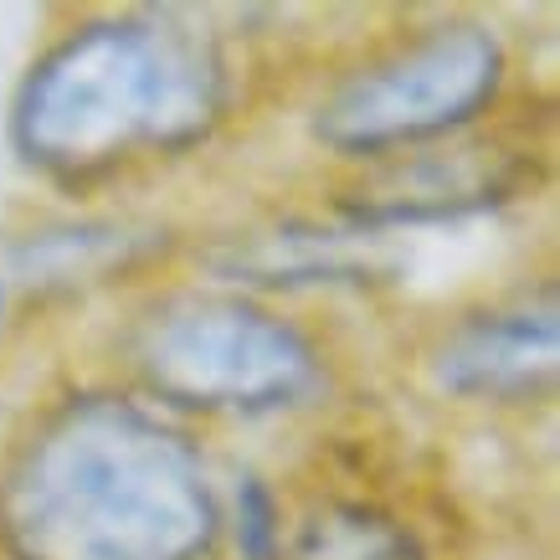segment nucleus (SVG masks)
<instances>
[{
    "instance_id": "f257e3e1",
    "label": "nucleus",
    "mask_w": 560,
    "mask_h": 560,
    "mask_svg": "<svg viewBox=\"0 0 560 560\" xmlns=\"http://www.w3.org/2000/svg\"><path fill=\"white\" fill-rule=\"evenodd\" d=\"M221 499L186 432L114 390H72L0 468L5 560H201Z\"/></svg>"
},
{
    "instance_id": "9b49d317",
    "label": "nucleus",
    "mask_w": 560,
    "mask_h": 560,
    "mask_svg": "<svg viewBox=\"0 0 560 560\" xmlns=\"http://www.w3.org/2000/svg\"><path fill=\"white\" fill-rule=\"evenodd\" d=\"M0 324H5V283H0Z\"/></svg>"
},
{
    "instance_id": "6e6552de",
    "label": "nucleus",
    "mask_w": 560,
    "mask_h": 560,
    "mask_svg": "<svg viewBox=\"0 0 560 560\" xmlns=\"http://www.w3.org/2000/svg\"><path fill=\"white\" fill-rule=\"evenodd\" d=\"M272 560H427L422 540L381 504L324 499L278 529Z\"/></svg>"
},
{
    "instance_id": "1a4fd4ad",
    "label": "nucleus",
    "mask_w": 560,
    "mask_h": 560,
    "mask_svg": "<svg viewBox=\"0 0 560 560\" xmlns=\"http://www.w3.org/2000/svg\"><path fill=\"white\" fill-rule=\"evenodd\" d=\"M154 232H135L119 221H78V226H47L16 247V272L42 289H72L129 268L154 247Z\"/></svg>"
},
{
    "instance_id": "f03ea898",
    "label": "nucleus",
    "mask_w": 560,
    "mask_h": 560,
    "mask_svg": "<svg viewBox=\"0 0 560 560\" xmlns=\"http://www.w3.org/2000/svg\"><path fill=\"white\" fill-rule=\"evenodd\" d=\"M232 103L226 57L171 11L88 21L51 42L11 98L21 165L88 186L144 154H186Z\"/></svg>"
},
{
    "instance_id": "7ed1b4c3",
    "label": "nucleus",
    "mask_w": 560,
    "mask_h": 560,
    "mask_svg": "<svg viewBox=\"0 0 560 560\" xmlns=\"http://www.w3.org/2000/svg\"><path fill=\"white\" fill-rule=\"evenodd\" d=\"M129 365L165 407L211 417H272L329 386L304 329L237 293L154 299L129 329Z\"/></svg>"
},
{
    "instance_id": "9d476101",
    "label": "nucleus",
    "mask_w": 560,
    "mask_h": 560,
    "mask_svg": "<svg viewBox=\"0 0 560 560\" xmlns=\"http://www.w3.org/2000/svg\"><path fill=\"white\" fill-rule=\"evenodd\" d=\"M278 510L272 499L257 489L253 478L242 483V499H237V540H242V556L247 560H272V545H278Z\"/></svg>"
},
{
    "instance_id": "39448f33",
    "label": "nucleus",
    "mask_w": 560,
    "mask_h": 560,
    "mask_svg": "<svg viewBox=\"0 0 560 560\" xmlns=\"http://www.w3.org/2000/svg\"><path fill=\"white\" fill-rule=\"evenodd\" d=\"M520 190H525L520 154H504L493 144H447L381 160L360 186L340 196V211L355 221V232H381V226H422V221L493 211Z\"/></svg>"
},
{
    "instance_id": "0eeeda50",
    "label": "nucleus",
    "mask_w": 560,
    "mask_h": 560,
    "mask_svg": "<svg viewBox=\"0 0 560 560\" xmlns=\"http://www.w3.org/2000/svg\"><path fill=\"white\" fill-rule=\"evenodd\" d=\"M226 283L262 289H308V283H375L390 272V257L365 232H319L308 221H283L272 232L226 237L206 253Z\"/></svg>"
},
{
    "instance_id": "20e7f679",
    "label": "nucleus",
    "mask_w": 560,
    "mask_h": 560,
    "mask_svg": "<svg viewBox=\"0 0 560 560\" xmlns=\"http://www.w3.org/2000/svg\"><path fill=\"white\" fill-rule=\"evenodd\" d=\"M504 42L483 21H438L355 68L314 114V139L350 160H390L474 124L504 88Z\"/></svg>"
},
{
    "instance_id": "423d86ee",
    "label": "nucleus",
    "mask_w": 560,
    "mask_h": 560,
    "mask_svg": "<svg viewBox=\"0 0 560 560\" xmlns=\"http://www.w3.org/2000/svg\"><path fill=\"white\" fill-rule=\"evenodd\" d=\"M560 371V314L545 293L540 304L483 308L438 345L432 375L442 390L463 401H493V407H525L556 390Z\"/></svg>"
}]
</instances>
